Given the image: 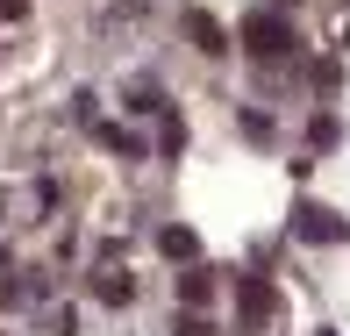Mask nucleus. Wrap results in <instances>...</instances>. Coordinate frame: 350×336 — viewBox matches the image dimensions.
I'll return each mask as SVG.
<instances>
[{"mask_svg":"<svg viewBox=\"0 0 350 336\" xmlns=\"http://www.w3.org/2000/svg\"><path fill=\"white\" fill-rule=\"evenodd\" d=\"M236 315L243 322H272V308H279V294H272V279H258V272H236Z\"/></svg>","mask_w":350,"mask_h":336,"instance_id":"nucleus-3","label":"nucleus"},{"mask_svg":"<svg viewBox=\"0 0 350 336\" xmlns=\"http://www.w3.org/2000/svg\"><path fill=\"white\" fill-rule=\"evenodd\" d=\"M336 136H343V122H336V115H314V122H308V143H314V151H329Z\"/></svg>","mask_w":350,"mask_h":336,"instance_id":"nucleus-8","label":"nucleus"},{"mask_svg":"<svg viewBox=\"0 0 350 336\" xmlns=\"http://www.w3.org/2000/svg\"><path fill=\"white\" fill-rule=\"evenodd\" d=\"M14 300H22V286H14V279H0V308H14Z\"/></svg>","mask_w":350,"mask_h":336,"instance_id":"nucleus-11","label":"nucleus"},{"mask_svg":"<svg viewBox=\"0 0 350 336\" xmlns=\"http://www.w3.org/2000/svg\"><path fill=\"white\" fill-rule=\"evenodd\" d=\"M22 14H29L22 0H0V22H22Z\"/></svg>","mask_w":350,"mask_h":336,"instance_id":"nucleus-10","label":"nucleus"},{"mask_svg":"<svg viewBox=\"0 0 350 336\" xmlns=\"http://www.w3.org/2000/svg\"><path fill=\"white\" fill-rule=\"evenodd\" d=\"M293 236H300V244H343V236H350V222H343V207L300 201V207H293Z\"/></svg>","mask_w":350,"mask_h":336,"instance_id":"nucleus-2","label":"nucleus"},{"mask_svg":"<svg viewBox=\"0 0 350 336\" xmlns=\"http://www.w3.org/2000/svg\"><path fill=\"white\" fill-rule=\"evenodd\" d=\"M236 36H243V51H250V57H265V65H279V57H293V51H300V43H293V29H286L272 8L243 14V29H236Z\"/></svg>","mask_w":350,"mask_h":336,"instance_id":"nucleus-1","label":"nucleus"},{"mask_svg":"<svg viewBox=\"0 0 350 336\" xmlns=\"http://www.w3.org/2000/svg\"><path fill=\"white\" fill-rule=\"evenodd\" d=\"M179 29H186V43H193V51H208V57L229 51V29H221L215 14H200V8H186V14H179Z\"/></svg>","mask_w":350,"mask_h":336,"instance_id":"nucleus-4","label":"nucleus"},{"mask_svg":"<svg viewBox=\"0 0 350 336\" xmlns=\"http://www.w3.org/2000/svg\"><path fill=\"white\" fill-rule=\"evenodd\" d=\"M272 8H293V0H272Z\"/></svg>","mask_w":350,"mask_h":336,"instance_id":"nucleus-13","label":"nucleus"},{"mask_svg":"<svg viewBox=\"0 0 350 336\" xmlns=\"http://www.w3.org/2000/svg\"><path fill=\"white\" fill-rule=\"evenodd\" d=\"M208 294H215V279H208V272L193 265V272H186V279H179V300H186V308H200V300H208Z\"/></svg>","mask_w":350,"mask_h":336,"instance_id":"nucleus-7","label":"nucleus"},{"mask_svg":"<svg viewBox=\"0 0 350 336\" xmlns=\"http://www.w3.org/2000/svg\"><path fill=\"white\" fill-rule=\"evenodd\" d=\"M129 272H100V279H93V300H107V308H129Z\"/></svg>","mask_w":350,"mask_h":336,"instance_id":"nucleus-5","label":"nucleus"},{"mask_svg":"<svg viewBox=\"0 0 350 336\" xmlns=\"http://www.w3.org/2000/svg\"><path fill=\"white\" fill-rule=\"evenodd\" d=\"M157 250L179 258V265H193V258H200V236H193V229H165V236H157Z\"/></svg>","mask_w":350,"mask_h":336,"instance_id":"nucleus-6","label":"nucleus"},{"mask_svg":"<svg viewBox=\"0 0 350 336\" xmlns=\"http://www.w3.org/2000/svg\"><path fill=\"white\" fill-rule=\"evenodd\" d=\"M179 336H215V329H208V322H200V315H193V322H186V329H179Z\"/></svg>","mask_w":350,"mask_h":336,"instance_id":"nucleus-12","label":"nucleus"},{"mask_svg":"<svg viewBox=\"0 0 350 336\" xmlns=\"http://www.w3.org/2000/svg\"><path fill=\"white\" fill-rule=\"evenodd\" d=\"M100 143H107V151H122V157H143V143H136L129 129H115V122H107V129H100Z\"/></svg>","mask_w":350,"mask_h":336,"instance_id":"nucleus-9","label":"nucleus"}]
</instances>
